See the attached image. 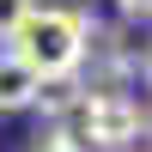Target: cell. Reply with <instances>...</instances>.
Here are the masks:
<instances>
[{
	"label": "cell",
	"instance_id": "obj_1",
	"mask_svg": "<svg viewBox=\"0 0 152 152\" xmlns=\"http://www.w3.org/2000/svg\"><path fill=\"white\" fill-rule=\"evenodd\" d=\"M12 55L37 73V79H79L85 55H91V18L79 6H31V18L12 31Z\"/></svg>",
	"mask_w": 152,
	"mask_h": 152
},
{
	"label": "cell",
	"instance_id": "obj_2",
	"mask_svg": "<svg viewBox=\"0 0 152 152\" xmlns=\"http://www.w3.org/2000/svg\"><path fill=\"white\" fill-rule=\"evenodd\" d=\"M140 104L134 97H122V91H85L79 97V110H73V122H67V134L79 146H91V152H122V146H134L140 140Z\"/></svg>",
	"mask_w": 152,
	"mask_h": 152
},
{
	"label": "cell",
	"instance_id": "obj_3",
	"mask_svg": "<svg viewBox=\"0 0 152 152\" xmlns=\"http://www.w3.org/2000/svg\"><path fill=\"white\" fill-rule=\"evenodd\" d=\"M37 91H43V79H37V73L24 67L12 49H0V116L31 110V104H37Z\"/></svg>",
	"mask_w": 152,
	"mask_h": 152
},
{
	"label": "cell",
	"instance_id": "obj_4",
	"mask_svg": "<svg viewBox=\"0 0 152 152\" xmlns=\"http://www.w3.org/2000/svg\"><path fill=\"white\" fill-rule=\"evenodd\" d=\"M31 6L37 0H0V43H12V31L31 18Z\"/></svg>",
	"mask_w": 152,
	"mask_h": 152
},
{
	"label": "cell",
	"instance_id": "obj_5",
	"mask_svg": "<svg viewBox=\"0 0 152 152\" xmlns=\"http://www.w3.org/2000/svg\"><path fill=\"white\" fill-rule=\"evenodd\" d=\"M31 152H85V146L73 140L67 128H49V134H37V146H31Z\"/></svg>",
	"mask_w": 152,
	"mask_h": 152
},
{
	"label": "cell",
	"instance_id": "obj_6",
	"mask_svg": "<svg viewBox=\"0 0 152 152\" xmlns=\"http://www.w3.org/2000/svg\"><path fill=\"white\" fill-rule=\"evenodd\" d=\"M122 12H128V18H152V0H116Z\"/></svg>",
	"mask_w": 152,
	"mask_h": 152
},
{
	"label": "cell",
	"instance_id": "obj_7",
	"mask_svg": "<svg viewBox=\"0 0 152 152\" xmlns=\"http://www.w3.org/2000/svg\"><path fill=\"white\" fill-rule=\"evenodd\" d=\"M134 67H140V79H146V85H152V43H146V49H140V61H134Z\"/></svg>",
	"mask_w": 152,
	"mask_h": 152
},
{
	"label": "cell",
	"instance_id": "obj_8",
	"mask_svg": "<svg viewBox=\"0 0 152 152\" xmlns=\"http://www.w3.org/2000/svg\"><path fill=\"white\" fill-rule=\"evenodd\" d=\"M146 134H152V116H146Z\"/></svg>",
	"mask_w": 152,
	"mask_h": 152
}]
</instances>
